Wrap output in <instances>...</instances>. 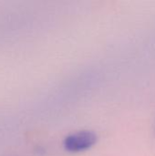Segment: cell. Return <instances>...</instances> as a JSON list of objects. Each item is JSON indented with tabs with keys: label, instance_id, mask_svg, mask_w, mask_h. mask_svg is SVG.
I'll use <instances>...</instances> for the list:
<instances>
[{
	"label": "cell",
	"instance_id": "cell-1",
	"mask_svg": "<svg viewBox=\"0 0 155 156\" xmlns=\"http://www.w3.org/2000/svg\"><path fill=\"white\" fill-rule=\"evenodd\" d=\"M98 140V136L90 131H82L72 133L64 139L63 146L68 152L78 153L92 147Z\"/></svg>",
	"mask_w": 155,
	"mask_h": 156
}]
</instances>
